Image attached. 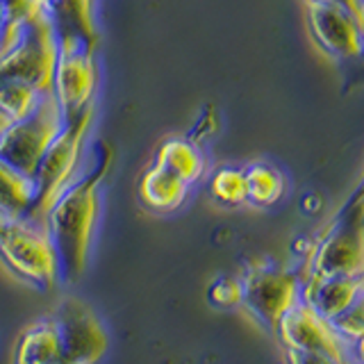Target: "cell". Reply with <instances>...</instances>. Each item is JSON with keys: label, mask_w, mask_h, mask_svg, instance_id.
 Returning a JSON list of instances; mask_svg holds the SVG:
<instances>
[{"label": "cell", "mask_w": 364, "mask_h": 364, "mask_svg": "<svg viewBox=\"0 0 364 364\" xmlns=\"http://www.w3.org/2000/svg\"><path fill=\"white\" fill-rule=\"evenodd\" d=\"M187 189L185 180L155 162L139 180V200L153 212H173L185 203Z\"/></svg>", "instance_id": "7c38bea8"}, {"label": "cell", "mask_w": 364, "mask_h": 364, "mask_svg": "<svg viewBox=\"0 0 364 364\" xmlns=\"http://www.w3.org/2000/svg\"><path fill=\"white\" fill-rule=\"evenodd\" d=\"M64 123V114L53 91L43 94L39 105L26 119L0 123V162L18 171L21 176L34 178L43 153L60 134Z\"/></svg>", "instance_id": "5b68a950"}, {"label": "cell", "mask_w": 364, "mask_h": 364, "mask_svg": "<svg viewBox=\"0 0 364 364\" xmlns=\"http://www.w3.org/2000/svg\"><path fill=\"white\" fill-rule=\"evenodd\" d=\"M98 87L96 48L80 39H57V62L53 73V96L60 102L64 121L75 119L94 105Z\"/></svg>", "instance_id": "8992f818"}, {"label": "cell", "mask_w": 364, "mask_h": 364, "mask_svg": "<svg viewBox=\"0 0 364 364\" xmlns=\"http://www.w3.org/2000/svg\"><path fill=\"white\" fill-rule=\"evenodd\" d=\"M362 191H364V182H362V187L358 189V193H362Z\"/></svg>", "instance_id": "603a6c76"}, {"label": "cell", "mask_w": 364, "mask_h": 364, "mask_svg": "<svg viewBox=\"0 0 364 364\" xmlns=\"http://www.w3.org/2000/svg\"><path fill=\"white\" fill-rule=\"evenodd\" d=\"M34 200V180L0 162V219L26 216Z\"/></svg>", "instance_id": "9a60e30c"}, {"label": "cell", "mask_w": 364, "mask_h": 364, "mask_svg": "<svg viewBox=\"0 0 364 364\" xmlns=\"http://www.w3.org/2000/svg\"><path fill=\"white\" fill-rule=\"evenodd\" d=\"M310 278H364V221L355 200L318 244Z\"/></svg>", "instance_id": "52a82bcc"}, {"label": "cell", "mask_w": 364, "mask_h": 364, "mask_svg": "<svg viewBox=\"0 0 364 364\" xmlns=\"http://www.w3.org/2000/svg\"><path fill=\"white\" fill-rule=\"evenodd\" d=\"M41 3H48V0H41Z\"/></svg>", "instance_id": "cb8c5ba5"}, {"label": "cell", "mask_w": 364, "mask_h": 364, "mask_svg": "<svg viewBox=\"0 0 364 364\" xmlns=\"http://www.w3.org/2000/svg\"><path fill=\"white\" fill-rule=\"evenodd\" d=\"M155 162L162 164L164 168H168L171 173H176L178 178H182L191 185L196 182L203 171H205V159L196 141H191L189 136H171V139H164L157 148Z\"/></svg>", "instance_id": "5bb4252c"}, {"label": "cell", "mask_w": 364, "mask_h": 364, "mask_svg": "<svg viewBox=\"0 0 364 364\" xmlns=\"http://www.w3.org/2000/svg\"><path fill=\"white\" fill-rule=\"evenodd\" d=\"M242 303L259 323L276 328L282 314L296 305L299 282L287 271L253 269L242 282Z\"/></svg>", "instance_id": "9c48e42d"}, {"label": "cell", "mask_w": 364, "mask_h": 364, "mask_svg": "<svg viewBox=\"0 0 364 364\" xmlns=\"http://www.w3.org/2000/svg\"><path fill=\"white\" fill-rule=\"evenodd\" d=\"M242 282L235 278H221L210 287V301L219 307H230L242 303Z\"/></svg>", "instance_id": "d6986e66"}, {"label": "cell", "mask_w": 364, "mask_h": 364, "mask_svg": "<svg viewBox=\"0 0 364 364\" xmlns=\"http://www.w3.org/2000/svg\"><path fill=\"white\" fill-rule=\"evenodd\" d=\"M307 21L316 43L328 55L358 57L364 53V30L341 7L307 0Z\"/></svg>", "instance_id": "30bf717a"}, {"label": "cell", "mask_w": 364, "mask_h": 364, "mask_svg": "<svg viewBox=\"0 0 364 364\" xmlns=\"http://www.w3.org/2000/svg\"><path fill=\"white\" fill-rule=\"evenodd\" d=\"M246 180V200L257 205V208H269L280 200L284 191V178L278 168L269 164H250L244 171Z\"/></svg>", "instance_id": "2e32d148"}, {"label": "cell", "mask_w": 364, "mask_h": 364, "mask_svg": "<svg viewBox=\"0 0 364 364\" xmlns=\"http://www.w3.org/2000/svg\"><path fill=\"white\" fill-rule=\"evenodd\" d=\"M350 200H355L358 203V210H360V216H362V221H364V191L362 193H355Z\"/></svg>", "instance_id": "44dd1931"}, {"label": "cell", "mask_w": 364, "mask_h": 364, "mask_svg": "<svg viewBox=\"0 0 364 364\" xmlns=\"http://www.w3.org/2000/svg\"><path fill=\"white\" fill-rule=\"evenodd\" d=\"M0 26H3V0H0Z\"/></svg>", "instance_id": "7402d4cb"}, {"label": "cell", "mask_w": 364, "mask_h": 364, "mask_svg": "<svg viewBox=\"0 0 364 364\" xmlns=\"http://www.w3.org/2000/svg\"><path fill=\"white\" fill-rule=\"evenodd\" d=\"M212 196L223 205H239L246 200V180L239 168H219L212 176Z\"/></svg>", "instance_id": "ac0fdd59"}, {"label": "cell", "mask_w": 364, "mask_h": 364, "mask_svg": "<svg viewBox=\"0 0 364 364\" xmlns=\"http://www.w3.org/2000/svg\"><path fill=\"white\" fill-rule=\"evenodd\" d=\"M314 3L341 7L344 11H348V14L360 23V28L364 30V0H314Z\"/></svg>", "instance_id": "ffe728a7"}, {"label": "cell", "mask_w": 364, "mask_h": 364, "mask_svg": "<svg viewBox=\"0 0 364 364\" xmlns=\"http://www.w3.org/2000/svg\"><path fill=\"white\" fill-rule=\"evenodd\" d=\"M57 62V32L48 7L39 9L0 53V80H21L41 94L53 91Z\"/></svg>", "instance_id": "277c9868"}, {"label": "cell", "mask_w": 364, "mask_h": 364, "mask_svg": "<svg viewBox=\"0 0 364 364\" xmlns=\"http://www.w3.org/2000/svg\"><path fill=\"white\" fill-rule=\"evenodd\" d=\"M0 259L16 278L39 291H50L60 280L48 228L28 216L0 219Z\"/></svg>", "instance_id": "3957f363"}, {"label": "cell", "mask_w": 364, "mask_h": 364, "mask_svg": "<svg viewBox=\"0 0 364 364\" xmlns=\"http://www.w3.org/2000/svg\"><path fill=\"white\" fill-rule=\"evenodd\" d=\"M94 121V105H89L75 119L66 121L60 134L55 136L48 151L43 153L41 162L34 171V200L28 210V219L46 225L53 203L62 196V191L77 178L80 159L85 151L87 132Z\"/></svg>", "instance_id": "7a4b0ae2"}, {"label": "cell", "mask_w": 364, "mask_h": 364, "mask_svg": "<svg viewBox=\"0 0 364 364\" xmlns=\"http://www.w3.org/2000/svg\"><path fill=\"white\" fill-rule=\"evenodd\" d=\"M53 316L60 335L62 364H96L107 350V333L91 307L68 296Z\"/></svg>", "instance_id": "ba28073f"}, {"label": "cell", "mask_w": 364, "mask_h": 364, "mask_svg": "<svg viewBox=\"0 0 364 364\" xmlns=\"http://www.w3.org/2000/svg\"><path fill=\"white\" fill-rule=\"evenodd\" d=\"M14 364H62L60 335L53 316L23 330L14 350Z\"/></svg>", "instance_id": "4fadbf2b"}, {"label": "cell", "mask_w": 364, "mask_h": 364, "mask_svg": "<svg viewBox=\"0 0 364 364\" xmlns=\"http://www.w3.org/2000/svg\"><path fill=\"white\" fill-rule=\"evenodd\" d=\"M114 162V148L105 141L96 144V159L87 176H77L62 196L53 203L46 216L50 242L57 255L60 278L68 284L85 276L91 237L98 219L100 185L105 182Z\"/></svg>", "instance_id": "6da1fadb"}, {"label": "cell", "mask_w": 364, "mask_h": 364, "mask_svg": "<svg viewBox=\"0 0 364 364\" xmlns=\"http://www.w3.org/2000/svg\"><path fill=\"white\" fill-rule=\"evenodd\" d=\"M41 91L21 80H0V123L26 119L39 105Z\"/></svg>", "instance_id": "e0dca14e"}, {"label": "cell", "mask_w": 364, "mask_h": 364, "mask_svg": "<svg viewBox=\"0 0 364 364\" xmlns=\"http://www.w3.org/2000/svg\"><path fill=\"white\" fill-rule=\"evenodd\" d=\"M48 14L57 39H80L98 48L100 34L94 16V0H48Z\"/></svg>", "instance_id": "8fae6325"}]
</instances>
